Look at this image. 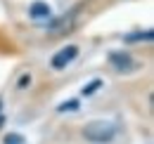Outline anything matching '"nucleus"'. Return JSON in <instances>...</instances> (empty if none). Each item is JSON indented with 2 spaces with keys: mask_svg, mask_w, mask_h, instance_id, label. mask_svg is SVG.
I'll use <instances>...</instances> for the list:
<instances>
[{
  "mask_svg": "<svg viewBox=\"0 0 154 144\" xmlns=\"http://www.w3.org/2000/svg\"><path fill=\"white\" fill-rule=\"evenodd\" d=\"M0 104H2V102H0Z\"/></svg>",
  "mask_w": 154,
  "mask_h": 144,
  "instance_id": "nucleus-11",
  "label": "nucleus"
},
{
  "mask_svg": "<svg viewBox=\"0 0 154 144\" xmlns=\"http://www.w3.org/2000/svg\"><path fill=\"white\" fill-rule=\"evenodd\" d=\"M100 88H102V80H100V78H95L93 83H88V85L81 90V94H83V97H90V94H93L95 90H100Z\"/></svg>",
  "mask_w": 154,
  "mask_h": 144,
  "instance_id": "nucleus-6",
  "label": "nucleus"
},
{
  "mask_svg": "<svg viewBox=\"0 0 154 144\" xmlns=\"http://www.w3.org/2000/svg\"><path fill=\"white\" fill-rule=\"evenodd\" d=\"M78 57V47L76 45H66V47H62L59 52H55L52 54V69H57V71H62V69H66L74 59Z\"/></svg>",
  "mask_w": 154,
  "mask_h": 144,
  "instance_id": "nucleus-2",
  "label": "nucleus"
},
{
  "mask_svg": "<svg viewBox=\"0 0 154 144\" xmlns=\"http://www.w3.org/2000/svg\"><path fill=\"white\" fill-rule=\"evenodd\" d=\"M119 135V125L114 121H90L83 128V137L93 144H109L116 140Z\"/></svg>",
  "mask_w": 154,
  "mask_h": 144,
  "instance_id": "nucleus-1",
  "label": "nucleus"
},
{
  "mask_svg": "<svg viewBox=\"0 0 154 144\" xmlns=\"http://www.w3.org/2000/svg\"><path fill=\"white\" fill-rule=\"evenodd\" d=\"M78 109V99H71V102H62L57 104V111L59 113H64V111H76Z\"/></svg>",
  "mask_w": 154,
  "mask_h": 144,
  "instance_id": "nucleus-7",
  "label": "nucleus"
},
{
  "mask_svg": "<svg viewBox=\"0 0 154 144\" xmlns=\"http://www.w3.org/2000/svg\"><path fill=\"white\" fill-rule=\"evenodd\" d=\"M26 85H31V73H24L19 80V88H26Z\"/></svg>",
  "mask_w": 154,
  "mask_h": 144,
  "instance_id": "nucleus-9",
  "label": "nucleus"
},
{
  "mask_svg": "<svg viewBox=\"0 0 154 144\" xmlns=\"http://www.w3.org/2000/svg\"><path fill=\"white\" fill-rule=\"evenodd\" d=\"M109 64L121 73H131L137 69V64L133 62V57L128 52H109Z\"/></svg>",
  "mask_w": 154,
  "mask_h": 144,
  "instance_id": "nucleus-3",
  "label": "nucleus"
},
{
  "mask_svg": "<svg viewBox=\"0 0 154 144\" xmlns=\"http://www.w3.org/2000/svg\"><path fill=\"white\" fill-rule=\"evenodd\" d=\"M2 144H24V137H21L19 132H10V135H5Z\"/></svg>",
  "mask_w": 154,
  "mask_h": 144,
  "instance_id": "nucleus-8",
  "label": "nucleus"
},
{
  "mask_svg": "<svg viewBox=\"0 0 154 144\" xmlns=\"http://www.w3.org/2000/svg\"><path fill=\"white\" fill-rule=\"evenodd\" d=\"M0 125H2V113H0Z\"/></svg>",
  "mask_w": 154,
  "mask_h": 144,
  "instance_id": "nucleus-10",
  "label": "nucleus"
},
{
  "mask_svg": "<svg viewBox=\"0 0 154 144\" xmlns=\"http://www.w3.org/2000/svg\"><path fill=\"white\" fill-rule=\"evenodd\" d=\"M154 40V33L147 28V31H135V33H128L123 36V43H152Z\"/></svg>",
  "mask_w": 154,
  "mask_h": 144,
  "instance_id": "nucleus-4",
  "label": "nucleus"
},
{
  "mask_svg": "<svg viewBox=\"0 0 154 144\" xmlns=\"http://www.w3.org/2000/svg\"><path fill=\"white\" fill-rule=\"evenodd\" d=\"M29 14H31V17L33 19H40V17H50V5H48V2H33V5H31V10H29Z\"/></svg>",
  "mask_w": 154,
  "mask_h": 144,
  "instance_id": "nucleus-5",
  "label": "nucleus"
}]
</instances>
